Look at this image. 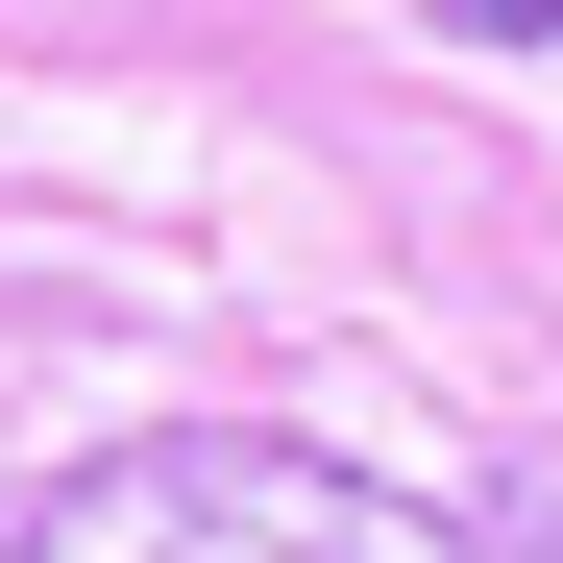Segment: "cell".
<instances>
[{
	"label": "cell",
	"instance_id": "1",
	"mask_svg": "<svg viewBox=\"0 0 563 563\" xmlns=\"http://www.w3.org/2000/svg\"><path fill=\"white\" fill-rule=\"evenodd\" d=\"M0 563H490V539H465L441 490H393V465H343V441L172 417V441L49 465V490L0 515Z\"/></svg>",
	"mask_w": 563,
	"mask_h": 563
},
{
	"label": "cell",
	"instance_id": "2",
	"mask_svg": "<svg viewBox=\"0 0 563 563\" xmlns=\"http://www.w3.org/2000/svg\"><path fill=\"white\" fill-rule=\"evenodd\" d=\"M441 25H465V49H563V0H441Z\"/></svg>",
	"mask_w": 563,
	"mask_h": 563
}]
</instances>
